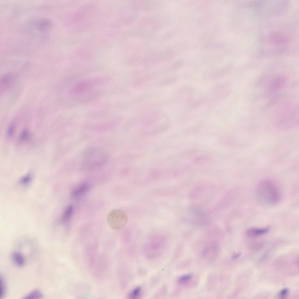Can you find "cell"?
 <instances>
[{"label":"cell","instance_id":"cell-18","mask_svg":"<svg viewBox=\"0 0 299 299\" xmlns=\"http://www.w3.org/2000/svg\"><path fill=\"white\" fill-rule=\"evenodd\" d=\"M241 254V253H238L236 254H234V255H233V256L232 257V259H235L236 258H238V257H239L240 256V255Z\"/></svg>","mask_w":299,"mask_h":299},{"label":"cell","instance_id":"cell-13","mask_svg":"<svg viewBox=\"0 0 299 299\" xmlns=\"http://www.w3.org/2000/svg\"><path fill=\"white\" fill-rule=\"evenodd\" d=\"M32 179L31 175L29 174L27 175L21 179L20 181V183L22 185H26L30 182Z\"/></svg>","mask_w":299,"mask_h":299},{"label":"cell","instance_id":"cell-8","mask_svg":"<svg viewBox=\"0 0 299 299\" xmlns=\"http://www.w3.org/2000/svg\"><path fill=\"white\" fill-rule=\"evenodd\" d=\"M11 258L14 263L17 266L22 267L25 265V259L20 253L18 252H14L12 254Z\"/></svg>","mask_w":299,"mask_h":299},{"label":"cell","instance_id":"cell-9","mask_svg":"<svg viewBox=\"0 0 299 299\" xmlns=\"http://www.w3.org/2000/svg\"><path fill=\"white\" fill-rule=\"evenodd\" d=\"M74 210L73 206L72 205L67 207L62 216V220L63 222L66 223L69 221L73 214Z\"/></svg>","mask_w":299,"mask_h":299},{"label":"cell","instance_id":"cell-12","mask_svg":"<svg viewBox=\"0 0 299 299\" xmlns=\"http://www.w3.org/2000/svg\"><path fill=\"white\" fill-rule=\"evenodd\" d=\"M0 297L3 298L6 292V287L4 280L3 277H0Z\"/></svg>","mask_w":299,"mask_h":299},{"label":"cell","instance_id":"cell-14","mask_svg":"<svg viewBox=\"0 0 299 299\" xmlns=\"http://www.w3.org/2000/svg\"><path fill=\"white\" fill-rule=\"evenodd\" d=\"M192 275L191 274H186L181 276L178 279V281L180 283L185 282L189 280L192 277Z\"/></svg>","mask_w":299,"mask_h":299},{"label":"cell","instance_id":"cell-1","mask_svg":"<svg viewBox=\"0 0 299 299\" xmlns=\"http://www.w3.org/2000/svg\"><path fill=\"white\" fill-rule=\"evenodd\" d=\"M257 201L261 204L267 206L275 205L282 198L281 192L277 185L272 181L266 179L258 184L255 191Z\"/></svg>","mask_w":299,"mask_h":299},{"label":"cell","instance_id":"cell-16","mask_svg":"<svg viewBox=\"0 0 299 299\" xmlns=\"http://www.w3.org/2000/svg\"><path fill=\"white\" fill-rule=\"evenodd\" d=\"M288 293V289L287 288H285L281 291L279 293V295L280 298H283L287 296Z\"/></svg>","mask_w":299,"mask_h":299},{"label":"cell","instance_id":"cell-15","mask_svg":"<svg viewBox=\"0 0 299 299\" xmlns=\"http://www.w3.org/2000/svg\"><path fill=\"white\" fill-rule=\"evenodd\" d=\"M29 137V133L26 131H24L21 134L20 138L21 140H27Z\"/></svg>","mask_w":299,"mask_h":299},{"label":"cell","instance_id":"cell-17","mask_svg":"<svg viewBox=\"0 0 299 299\" xmlns=\"http://www.w3.org/2000/svg\"><path fill=\"white\" fill-rule=\"evenodd\" d=\"M14 130V127L13 125H11L8 127L7 130V135L9 137H11L12 135Z\"/></svg>","mask_w":299,"mask_h":299},{"label":"cell","instance_id":"cell-4","mask_svg":"<svg viewBox=\"0 0 299 299\" xmlns=\"http://www.w3.org/2000/svg\"><path fill=\"white\" fill-rule=\"evenodd\" d=\"M16 76L14 74L8 73L2 76L0 80V92L3 93L11 87L15 83Z\"/></svg>","mask_w":299,"mask_h":299},{"label":"cell","instance_id":"cell-3","mask_svg":"<svg viewBox=\"0 0 299 299\" xmlns=\"http://www.w3.org/2000/svg\"><path fill=\"white\" fill-rule=\"evenodd\" d=\"M107 221L111 228L114 230H119L126 226L128 221V218L123 211L119 209H114L109 213Z\"/></svg>","mask_w":299,"mask_h":299},{"label":"cell","instance_id":"cell-7","mask_svg":"<svg viewBox=\"0 0 299 299\" xmlns=\"http://www.w3.org/2000/svg\"><path fill=\"white\" fill-rule=\"evenodd\" d=\"M269 226L263 228H252L248 229L246 232L247 236L250 237H255L264 234L270 230Z\"/></svg>","mask_w":299,"mask_h":299},{"label":"cell","instance_id":"cell-10","mask_svg":"<svg viewBox=\"0 0 299 299\" xmlns=\"http://www.w3.org/2000/svg\"><path fill=\"white\" fill-rule=\"evenodd\" d=\"M43 297L41 292L37 289L34 290L28 293L23 298L25 299L41 298Z\"/></svg>","mask_w":299,"mask_h":299},{"label":"cell","instance_id":"cell-6","mask_svg":"<svg viewBox=\"0 0 299 299\" xmlns=\"http://www.w3.org/2000/svg\"><path fill=\"white\" fill-rule=\"evenodd\" d=\"M90 186L88 183L81 184L73 190L71 196L73 197H78L84 195L90 190Z\"/></svg>","mask_w":299,"mask_h":299},{"label":"cell","instance_id":"cell-2","mask_svg":"<svg viewBox=\"0 0 299 299\" xmlns=\"http://www.w3.org/2000/svg\"><path fill=\"white\" fill-rule=\"evenodd\" d=\"M85 154L82 161V166L86 169H98L105 165L107 161V155L101 149H91Z\"/></svg>","mask_w":299,"mask_h":299},{"label":"cell","instance_id":"cell-11","mask_svg":"<svg viewBox=\"0 0 299 299\" xmlns=\"http://www.w3.org/2000/svg\"><path fill=\"white\" fill-rule=\"evenodd\" d=\"M141 293V288L139 287H136L129 293V297L131 299L137 298L140 296Z\"/></svg>","mask_w":299,"mask_h":299},{"label":"cell","instance_id":"cell-5","mask_svg":"<svg viewBox=\"0 0 299 299\" xmlns=\"http://www.w3.org/2000/svg\"><path fill=\"white\" fill-rule=\"evenodd\" d=\"M92 85V83L89 81H81L77 84L72 88L70 93L74 94L82 93L90 88Z\"/></svg>","mask_w":299,"mask_h":299}]
</instances>
